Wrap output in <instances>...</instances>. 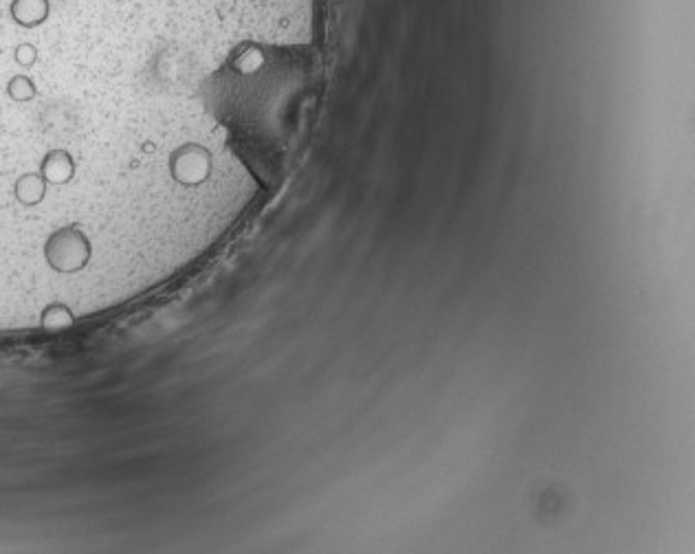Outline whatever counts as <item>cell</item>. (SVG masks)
Returning <instances> with one entry per match:
<instances>
[{
	"label": "cell",
	"instance_id": "cell-1",
	"mask_svg": "<svg viewBox=\"0 0 695 554\" xmlns=\"http://www.w3.org/2000/svg\"><path fill=\"white\" fill-rule=\"evenodd\" d=\"M11 20L25 29H36L49 18V0H11Z\"/></svg>",
	"mask_w": 695,
	"mask_h": 554
}]
</instances>
